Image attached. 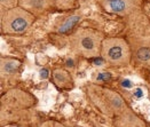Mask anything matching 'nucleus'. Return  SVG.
I'll use <instances>...</instances> for the list:
<instances>
[{"instance_id":"obj_1","label":"nucleus","mask_w":150,"mask_h":127,"mask_svg":"<svg viewBox=\"0 0 150 127\" xmlns=\"http://www.w3.org/2000/svg\"><path fill=\"white\" fill-rule=\"evenodd\" d=\"M125 39L134 62L150 71V18L141 9L126 17Z\"/></svg>"},{"instance_id":"obj_2","label":"nucleus","mask_w":150,"mask_h":127,"mask_svg":"<svg viewBox=\"0 0 150 127\" xmlns=\"http://www.w3.org/2000/svg\"><path fill=\"white\" fill-rule=\"evenodd\" d=\"M86 94L93 105L101 114L109 118L115 119L129 108L124 97L118 92L103 87L101 85H88L86 88Z\"/></svg>"},{"instance_id":"obj_3","label":"nucleus","mask_w":150,"mask_h":127,"mask_svg":"<svg viewBox=\"0 0 150 127\" xmlns=\"http://www.w3.org/2000/svg\"><path fill=\"white\" fill-rule=\"evenodd\" d=\"M104 35L94 29L79 28L69 37L71 49L77 55L85 59H95L101 56Z\"/></svg>"},{"instance_id":"obj_4","label":"nucleus","mask_w":150,"mask_h":127,"mask_svg":"<svg viewBox=\"0 0 150 127\" xmlns=\"http://www.w3.org/2000/svg\"><path fill=\"white\" fill-rule=\"evenodd\" d=\"M101 59L107 64L120 68L131 63L132 52L127 40L123 37H107L102 42Z\"/></svg>"},{"instance_id":"obj_5","label":"nucleus","mask_w":150,"mask_h":127,"mask_svg":"<svg viewBox=\"0 0 150 127\" xmlns=\"http://www.w3.org/2000/svg\"><path fill=\"white\" fill-rule=\"evenodd\" d=\"M36 16L17 6L15 8L4 11L1 14V33L11 35V36H20L25 33L30 26L33 24Z\"/></svg>"},{"instance_id":"obj_6","label":"nucleus","mask_w":150,"mask_h":127,"mask_svg":"<svg viewBox=\"0 0 150 127\" xmlns=\"http://www.w3.org/2000/svg\"><path fill=\"white\" fill-rule=\"evenodd\" d=\"M1 114L30 109L36 104V97L23 89H9L1 95Z\"/></svg>"},{"instance_id":"obj_7","label":"nucleus","mask_w":150,"mask_h":127,"mask_svg":"<svg viewBox=\"0 0 150 127\" xmlns=\"http://www.w3.org/2000/svg\"><path fill=\"white\" fill-rule=\"evenodd\" d=\"M18 6L35 16H39L54 8L52 0H20Z\"/></svg>"},{"instance_id":"obj_8","label":"nucleus","mask_w":150,"mask_h":127,"mask_svg":"<svg viewBox=\"0 0 150 127\" xmlns=\"http://www.w3.org/2000/svg\"><path fill=\"white\" fill-rule=\"evenodd\" d=\"M113 123L116 127H146V123L131 108L116 117Z\"/></svg>"},{"instance_id":"obj_9","label":"nucleus","mask_w":150,"mask_h":127,"mask_svg":"<svg viewBox=\"0 0 150 127\" xmlns=\"http://www.w3.org/2000/svg\"><path fill=\"white\" fill-rule=\"evenodd\" d=\"M52 80L60 89H70L74 87V79L65 69H55L52 72Z\"/></svg>"},{"instance_id":"obj_10","label":"nucleus","mask_w":150,"mask_h":127,"mask_svg":"<svg viewBox=\"0 0 150 127\" xmlns=\"http://www.w3.org/2000/svg\"><path fill=\"white\" fill-rule=\"evenodd\" d=\"M21 69V62L16 59L11 57H1L0 60V71H1V80L9 79L11 77L18 73Z\"/></svg>"},{"instance_id":"obj_11","label":"nucleus","mask_w":150,"mask_h":127,"mask_svg":"<svg viewBox=\"0 0 150 127\" xmlns=\"http://www.w3.org/2000/svg\"><path fill=\"white\" fill-rule=\"evenodd\" d=\"M79 20H80V16H79V15H72V16L68 17L62 24H61V26L59 28V32L65 33V32L70 31V30L78 23Z\"/></svg>"},{"instance_id":"obj_12","label":"nucleus","mask_w":150,"mask_h":127,"mask_svg":"<svg viewBox=\"0 0 150 127\" xmlns=\"http://www.w3.org/2000/svg\"><path fill=\"white\" fill-rule=\"evenodd\" d=\"M52 2H53V7L54 8L63 9V11L72 9L77 5L76 0H52Z\"/></svg>"},{"instance_id":"obj_13","label":"nucleus","mask_w":150,"mask_h":127,"mask_svg":"<svg viewBox=\"0 0 150 127\" xmlns=\"http://www.w3.org/2000/svg\"><path fill=\"white\" fill-rule=\"evenodd\" d=\"M20 4V0H0V6L4 8V11H8L17 7Z\"/></svg>"},{"instance_id":"obj_14","label":"nucleus","mask_w":150,"mask_h":127,"mask_svg":"<svg viewBox=\"0 0 150 127\" xmlns=\"http://www.w3.org/2000/svg\"><path fill=\"white\" fill-rule=\"evenodd\" d=\"M112 76L109 73V72H99V75L96 77V80H99V81H108L109 79H111Z\"/></svg>"},{"instance_id":"obj_15","label":"nucleus","mask_w":150,"mask_h":127,"mask_svg":"<svg viewBox=\"0 0 150 127\" xmlns=\"http://www.w3.org/2000/svg\"><path fill=\"white\" fill-rule=\"evenodd\" d=\"M39 77H40L41 79L48 78V70H47V69H41L40 72H39Z\"/></svg>"},{"instance_id":"obj_16","label":"nucleus","mask_w":150,"mask_h":127,"mask_svg":"<svg viewBox=\"0 0 150 127\" xmlns=\"http://www.w3.org/2000/svg\"><path fill=\"white\" fill-rule=\"evenodd\" d=\"M133 95L135 96V97H138V99H140L141 96H142V89H134L133 90Z\"/></svg>"},{"instance_id":"obj_17","label":"nucleus","mask_w":150,"mask_h":127,"mask_svg":"<svg viewBox=\"0 0 150 127\" xmlns=\"http://www.w3.org/2000/svg\"><path fill=\"white\" fill-rule=\"evenodd\" d=\"M120 84H122L124 87H128V88L132 87V83H131V80H124V81H122Z\"/></svg>"},{"instance_id":"obj_18","label":"nucleus","mask_w":150,"mask_h":127,"mask_svg":"<svg viewBox=\"0 0 150 127\" xmlns=\"http://www.w3.org/2000/svg\"><path fill=\"white\" fill-rule=\"evenodd\" d=\"M54 127H74V126H65V125L60 124V123H55V124H54Z\"/></svg>"}]
</instances>
